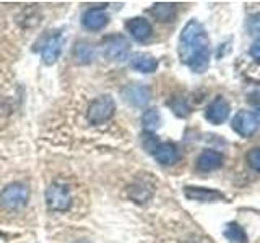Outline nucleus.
I'll use <instances>...</instances> for the list:
<instances>
[{
  "label": "nucleus",
  "mask_w": 260,
  "mask_h": 243,
  "mask_svg": "<svg viewBox=\"0 0 260 243\" xmlns=\"http://www.w3.org/2000/svg\"><path fill=\"white\" fill-rule=\"evenodd\" d=\"M120 94H122V99H124L127 104L132 105V107H137V109L145 107V105L148 104L151 99V89L146 85H142V83L127 85L125 88H122Z\"/></svg>",
  "instance_id": "obj_7"
},
{
  "label": "nucleus",
  "mask_w": 260,
  "mask_h": 243,
  "mask_svg": "<svg viewBox=\"0 0 260 243\" xmlns=\"http://www.w3.org/2000/svg\"><path fill=\"white\" fill-rule=\"evenodd\" d=\"M169 109L173 110V113L179 118H185L190 115V105L187 102L185 97L182 96H173L171 99L168 101Z\"/></svg>",
  "instance_id": "obj_18"
},
{
  "label": "nucleus",
  "mask_w": 260,
  "mask_h": 243,
  "mask_svg": "<svg viewBox=\"0 0 260 243\" xmlns=\"http://www.w3.org/2000/svg\"><path fill=\"white\" fill-rule=\"evenodd\" d=\"M114 113H116V102L109 94H103L88 105L86 120L91 125H103L114 117Z\"/></svg>",
  "instance_id": "obj_2"
},
{
  "label": "nucleus",
  "mask_w": 260,
  "mask_h": 243,
  "mask_svg": "<svg viewBox=\"0 0 260 243\" xmlns=\"http://www.w3.org/2000/svg\"><path fill=\"white\" fill-rule=\"evenodd\" d=\"M184 196L190 201L199 202H215L224 199V194L213 188H205V186H185Z\"/></svg>",
  "instance_id": "obj_12"
},
{
  "label": "nucleus",
  "mask_w": 260,
  "mask_h": 243,
  "mask_svg": "<svg viewBox=\"0 0 260 243\" xmlns=\"http://www.w3.org/2000/svg\"><path fill=\"white\" fill-rule=\"evenodd\" d=\"M250 55H252V59H255L257 62H260V39L254 40L250 46Z\"/></svg>",
  "instance_id": "obj_25"
},
{
  "label": "nucleus",
  "mask_w": 260,
  "mask_h": 243,
  "mask_svg": "<svg viewBox=\"0 0 260 243\" xmlns=\"http://www.w3.org/2000/svg\"><path fill=\"white\" fill-rule=\"evenodd\" d=\"M260 127V115L252 110H239L231 120V128L242 138L254 135Z\"/></svg>",
  "instance_id": "obj_6"
},
{
  "label": "nucleus",
  "mask_w": 260,
  "mask_h": 243,
  "mask_svg": "<svg viewBox=\"0 0 260 243\" xmlns=\"http://www.w3.org/2000/svg\"><path fill=\"white\" fill-rule=\"evenodd\" d=\"M179 59L193 73L207 71L210 65V39L205 28L197 20L185 24L177 46Z\"/></svg>",
  "instance_id": "obj_1"
},
{
  "label": "nucleus",
  "mask_w": 260,
  "mask_h": 243,
  "mask_svg": "<svg viewBox=\"0 0 260 243\" xmlns=\"http://www.w3.org/2000/svg\"><path fill=\"white\" fill-rule=\"evenodd\" d=\"M246 160L250 169H254L255 172L260 174V148H252L247 156H246Z\"/></svg>",
  "instance_id": "obj_23"
},
{
  "label": "nucleus",
  "mask_w": 260,
  "mask_h": 243,
  "mask_svg": "<svg viewBox=\"0 0 260 243\" xmlns=\"http://www.w3.org/2000/svg\"><path fill=\"white\" fill-rule=\"evenodd\" d=\"M223 154L213 151V149H205L200 152V156L197 157V169L203 170V172H210V170H216L223 166Z\"/></svg>",
  "instance_id": "obj_15"
},
{
  "label": "nucleus",
  "mask_w": 260,
  "mask_h": 243,
  "mask_svg": "<svg viewBox=\"0 0 260 243\" xmlns=\"http://www.w3.org/2000/svg\"><path fill=\"white\" fill-rule=\"evenodd\" d=\"M75 243H89V241H86V240H78V241H75Z\"/></svg>",
  "instance_id": "obj_27"
},
{
  "label": "nucleus",
  "mask_w": 260,
  "mask_h": 243,
  "mask_svg": "<svg viewBox=\"0 0 260 243\" xmlns=\"http://www.w3.org/2000/svg\"><path fill=\"white\" fill-rule=\"evenodd\" d=\"M46 206L55 213H65L72 206V193L65 183L54 182L46 190Z\"/></svg>",
  "instance_id": "obj_5"
},
{
  "label": "nucleus",
  "mask_w": 260,
  "mask_h": 243,
  "mask_svg": "<svg viewBox=\"0 0 260 243\" xmlns=\"http://www.w3.org/2000/svg\"><path fill=\"white\" fill-rule=\"evenodd\" d=\"M101 52L108 60L124 62L130 54V43L124 34L106 36L101 43Z\"/></svg>",
  "instance_id": "obj_4"
},
{
  "label": "nucleus",
  "mask_w": 260,
  "mask_h": 243,
  "mask_svg": "<svg viewBox=\"0 0 260 243\" xmlns=\"http://www.w3.org/2000/svg\"><path fill=\"white\" fill-rule=\"evenodd\" d=\"M62 44H63V36L59 31H55L43 39L39 52H41V59H43L44 65H54L57 62V59H59V55L62 52Z\"/></svg>",
  "instance_id": "obj_8"
},
{
  "label": "nucleus",
  "mask_w": 260,
  "mask_h": 243,
  "mask_svg": "<svg viewBox=\"0 0 260 243\" xmlns=\"http://www.w3.org/2000/svg\"><path fill=\"white\" fill-rule=\"evenodd\" d=\"M0 243H7V237L2 232H0Z\"/></svg>",
  "instance_id": "obj_26"
},
{
  "label": "nucleus",
  "mask_w": 260,
  "mask_h": 243,
  "mask_svg": "<svg viewBox=\"0 0 260 243\" xmlns=\"http://www.w3.org/2000/svg\"><path fill=\"white\" fill-rule=\"evenodd\" d=\"M230 117V104L223 96H218L205 109V118L213 125H221Z\"/></svg>",
  "instance_id": "obj_9"
},
{
  "label": "nucleus",
  "mask_w": 260,
  "mask_h": 243,
  "mask_svg": "<svg viewBox=\"0 0 260 243\" xmlns=\"http://www.w3.org/2000/svg\"><path fill=\"white\" fill-rule=\"evenodd\" d=\"M151 15L161 23H171L174 21L176 15H177V8L176 4L171 2H156L151 7Z\"/></svg>",
  "instance_id": "obj_17"
},
{
  "label": "nucleus",
  "mask_w": 260,
  "mask_h": 243,
  "mask_svg": "<svg viewBox=\"0 0 260 243\" xmlns=\"http://www.w3.org/2000/svg\"><path fill=\"white\" fill-rule=\"evenodd\" d=\"M125 29L135 40H138V43H146L153 34V28L150 21L142 18V16H135V18L127 20Z\"/></svg>",
  "instance_id": "obj_10"
},
{
  "label": "nucleus",
  "mask_w": 260,
  "mask_h": 243,
  "mask_svg": "<svg viewBox=\"0 0 260 243\" xmlns=\"http://www.w3.org/2000/svg\"><path fill=\"white\" fill-rule=\"evenodd\" d=\"M72 59L78 65H89L96 59V49L91 43L78 40L72 47Z\"/></svg>",
  "instance_id": "obj_13"
},
{
  "label": "nucleus",
  "mask_w": 260,
  "mask_h": 243,
  "mask_svg": "<svg viewBox=\"0 0 260 243\" xmlns=\"http://www.w3.org/2000/svg\"><path fill=\"white\" fill-rule=\"evenodd\" d=\"M247 26H249L250 34H260V13L250 16Z\"/></svg>",
  "instance_id": "obj_24"
},
{
  "label": "nucleus",
  "mask_w": 260,
  "mask_h": 243,
  "mask_svg": "<svg viewBox=\"0 0 260 243\" xmlns=\"http://www.w3.org/2000/svg\"><path fill=\"white\" fill-rule=\"evenodd\" d=\"M108 23H109V15L106 13L104 8H100V7L88 8L83 13V16H81V24H83V28H86L88 31H100Z\"/></svg>",
  "instance_id": "obj_11"
},
{
  "label": "nucleus",
  "mask_w": 260,
  "mask_h": 243,
  "mask_svg": "<svg viewBox=\"0 0 260 243\" xmlns=\"http://www.w3.org/2000/svg\"><path fill=\"white\" fill-rule=\"evenodd\" d=\"M151 154L162 166H173L179 160V151L173 143H159Z\"/></svg>",
  "instance_id": "obj_16"
},
{
  "label": "nucleus",
  "mask_w": 260,
  "mask_h": 243,
  "mask_svg": "<svg viewBox=\"0 0 260 243\" xmlns=\"http://www.w3.org/2000/svg\"><path fill=\"white\" fill-rule=\"evenodd\" d=\"M224 237L233 241V243H246L247 241V233L244 232V229L239 224H228L226 230H224Z\"/></svg>",
  "instance_id": "obj_20"
},
{
  "label": "nucleus",
  "mask_w": 260,
  "mask_h": 243,
  "mask_svg": "<svg viewBox=\"0 0 260 243\" xmlns=\"http://www.w3.org/2000/svg\"><path fill=\"white\" fill-rule=\"evenodd\" d=\"M151 196V190L143 183H135L128 188V198L134 199L135 202H143Z\"/></svg>",
  "instance_id": "obj_21"
},
{
  "label": "nucleus",
  "mask_w": 260,
  "mask_h": 243,
  "mask_svg": "<svg viewBox=\"0 0 260 243\" xmlns=\"http://www.w3.org/2000/svg\"><path fill=\"white\" fill-rule=\"evenodd\" d=\"M29 201V188L21 182L8 183L0 193V206L4 209L16 211L28 205Z\"/></svg>",
  "instance_id": "obj_3"
},
{
  "label": "nucleus",
  "mask_w": 260,
  "mask_h": 243,
  "mask_svg": "<svg viewBox=\"0 0 260 243\" xmlns=\"http://www.w3.org/2000/svg\"><path fill=\"white\" fill-rule=\"evenodd\" d=\"M128 62H130V67L140 73H154L158 70V60L154 59L151 54H146V52L134 54L128 59Z\"/></svg>",
  "instance_id": "obj_14"
},
{
  "label": "nucleus",
  "mask_w": 260,
  "mask_h": 243,
  "mask_svg": "<svg viewBox=\"0 0 260 243\" xmlns=\"http://www.w3.org/2000/svg\"><path fill=\"white\" fill-rule=\"evenodd\" d=\"M142 125L145 128V132H156V130L161 127V113L156 107L148 109L143 112L142 115Z\"/></svg>",
  "instance_id": "obj_19"
},
{
  "label": "nucleus",
  "mask_w": 260,
  "mask_h": 243,
  "mask_svg": "<svg viewBox=\"0 0 260 243\" xmlns=\"http://www.w3.org/2000/svg\"><path fill=\"white\" fill-rule=\"evenodd\" d=\"M142 144H143V148L148 152H153L154 149H156V146L159 144V140H158V136L154 135V133L143 132L142 133Z\"/></svg>",
  "instance_id": "obj_22"
}]
</instances>
